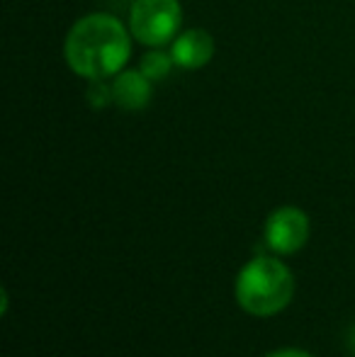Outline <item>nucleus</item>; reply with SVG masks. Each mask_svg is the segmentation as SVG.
<instances>
[{"instance_id":"f257e3e1","label":"nucleus","mask_w":355,"mask_h":357,"mask_svg":"<svg viewBox=\"0 0 355 357\" xmlns=\"http://www.w3.org/2000/svg\"><path fill=\"white\" fill-rule=\"evenodd\" d=\"M63 56L68 68L81 78H112L127 66L132 56V32L114 15H86L68 32Z\"/></svg>"},{"instance_id":"f03ea898","label":"nucleus","mask_w":355,"mask_h":357,"mask_svg":"<svg viewBox=\"0 0 355 357\" xmlns=\"http://www.w3.org/2000/svg\"><path fill=\"white\" fill-rule=\"evenodd\" d=\"M236 301L246 314L268 319L287 309L294 296V275L278 258L258 255L241 268L234 287Z\"/></svg>"},{"instance_id":"7ed1b4c3","label":"nucleus","mask_w":355,"mask_h":357,"mask_svg":"<svg viewBox=\"0 0 355 357\" xmlns=\"http://www.w3.org/2000/svg\"><path fill=\"white\" fill-rule=\"evenodd\" d=\"M183 22L178 0H134L129 8V32L144 47H163L173 42Z\"/></svg>"},{"instance_id":"20e7f679","label":"nucleus","mask_w":355,"mask_h":357,"mask_svg":"<svg viewBox=\"0 0 355 357\" xmlns=\"http://www.w3.org/2000/svg\"><path fill=\"white\" fill-rule=\"evenodd\" d=\"M309 241V216L299 207H280L266 219V245L278 255H292Z\"/></svg>"},{"instance_id":"39448f33","label":"nucleus","mask_w":355,"mask_h":357,"mask_svg":"<svg viewBox=\"0 0 355 357\" xmlns=\"http://www.w3.org/2000/svg\"><path fill=\"white\" fill-rule=\"evenodd\" d=\"M171 56L176 61V66L195 71V68H202L212 61L214 56V39L204 29H188V32L178 34L173 39Z\"/></svg>"},{"instance_id":"423d86ee","label":"nucleus","mask_w":355,"mask_h":357,"mask_svg":"<svg viewBox=\"0 0 355 357\" xmlns=\"http://www.w3.org/2000/svg\"><path fill=\"white\" fill-rule=\"evenodd\" d=\"M109 88H112V102L129 112L144 109L151 100V80L142 71H119Z\"/></svg>"},{"instance_id":"0eeeda50","label":"nucleus","mask_w":355,"mask_h":357,"mask_svg":"<svg viewBox=\"0 0 355 357\" xmlns=\"http://www.w3.org/2000/svg\"><path fill=\"white\" fill-rule=\"evenodd\" d=\"M173 56H168V54H163V52H149L146 56L142 59V66H139V71H142L144 75H146L149 80H163L168 73H171V68H173Z\"/></svg>"},{"instance_id":"6e6552de","label":"nucleus","mask_w":355,"mask_h":357,"mask_svg":"<svg viewBox=\"0 0 355 357\" xmlns=\"http://www.w3.org/2000/svg\"><path fill=\"white\" fill-rule=\"evenodd\" d=\"M266 357H314L309 355L307 350H297V348H282V350H275V353H270Z\"/></svg>"},{"instance_id":"1a4fd4ad","label":"nucleus","mask_w":355,"mask_h":357,"mask_svg":"<svg viewBox=\"0 0 355 357\" xmlns=\"http://www.w3.org/2000/svg\"><path fill=\"white\" fill-rule=\"evenodd\" d=\"M351 353L355 355V328L351 331Z\"/></svg>"}]
</instances>
